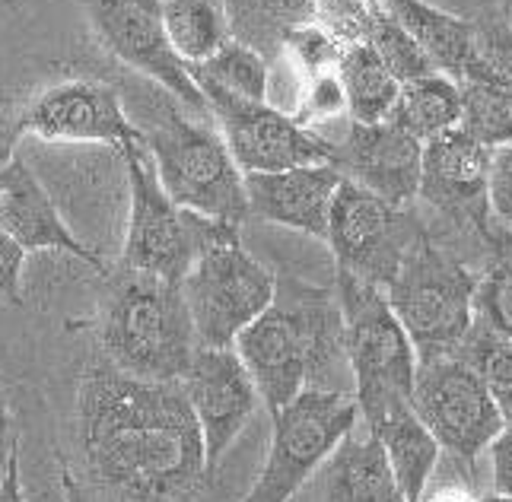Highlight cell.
Wrapping results in <instances>:
<instances>
[{
    "label": "cell",
    "mask_w": 512,
    "mask_h": 502,
    "mask_svg": "<svg viewBox=\"0 0 512 502\" xmlns=\"http://www.w3.org/2000/svg\"><path fill=\"white\" fill-rule=\"evenodd\" d=\"M77 436L90 477L125 502H194L210 480L182 385L134 379L102 356L80 375Z\"/></svg>",
    "instance_id": "obj_1"
},
{
    "label": "cell",
    "mask_w": 512,
    "mask_h": 502,
    "mask_svg": "<svg viewBox=\"0 0 512 502\" xmlns=\"http://www.w3.org/2000/svg\"><path fill=\"white\" fill-rule=\"evenodd\" d=\"M233 350L268 414H277L306 388L353 391L341 306L322 286L277 277L274 302L236 337Z\"/></svg>",
    "instance_id": "obj_2"
},
{
    "label": "cell",
    "mask_w": 512,
    "mask_h": 502,
    "mask_svg": "<svg viewBox=\"0 0 512 502\" xmlns=\"http://www.w3.org/2000/svg\"><path fill=\"white\" fill-rule=\"evenodd\" d=\"M102 277L96 315L99 356L134 379L179 382L198 350L182 286L121 264Z\"/></svg>",
    "instance_id": "obj_3"
},
{
    "label": "cell",
    "mask_w": 512,
    "mask_h": 502,
    "mask_svg": "<svg viewBox=\"0 0 512 502\" xmlns=\"http://www.w3.org/2000/svg\"><path fill=\"white\" fill-rule=\"evenodd\" d=\"M137 131L156 178L175 204L242 229L249 220L245 175L233 163L217 128H210L204 118L179 112V102L166 96L160 99L156 118L137 124Z\"/></svg>",
    "instance_id": "obj_4"
},
{
    "label": "cell",
    "mask_w": 512,
    "mask_h": 502,
    "mask_svg": "<svg viewBox=\"0 0 512 502\" xmlns=\"http://www.w3.org/2000/svg\"><path fill=\"white\" fill-rule=\"evenodd\" d=\"M334 296L344 321V353L360 420L373 429L385 417L411 407L417 353L401 321L388 306L385 290L338 271Z\"/></svg>",
    "instance_id": "obj_5"
},
{
    "label": "cell",
    "mask_w": 512,
    "mask_h": 502,
    "mask_svg": "<svg viewBox=\"0 0 512 502\" xmlns=\"http://www.w3.org/2000/svg\"><path fill=\"white\" fill-rule=\"evenodd\" d=\"M128 169V236L121 248V267L137 274H153L172 283H182L191 271L194 258L214 242L239 236V226L220 220H207L201 213L182 210L163 191L160 178L144 150V143H128L125 150Z\"/></svg>",
    "instance_id": "obj_6"
},
{
    "label": "cell",
    "mask_w": 512,
    "mask_h": 502,
    "mask_svg": "<svg viewBox=\"0 0 512 502\" xmlns=\"http://www.w3.org/2000/svg\"><path fill=\"white\" fill-rule=\"evenodd\" d=\"M474 277L462 261L423 236L401 271L388 283L385 299L401 321L417 363L449 356L465 344L474 328Z\"/></svg>",
    "instance_id": "obj_7"
},
{
    "label": "cell",
    "mask_w": 512,
    "mask_h": 502,
    "mask_svg": "<svg viewBox=\"0 0 512 502\" xmlns=\"http://www.w3.org/2000/svg\"><path fill=\"white\" fill-rule=\"evenodd\" d=\"M360 423V407L347 391L306 388L271 414V448L252 493L242 502H290Z\"/></svg>",
    "instance_id": "obj_8"
},
{
    "label": "cell",
    "mask_w": 512,
    "mask_h": 502,
    "mask_svg": "<svg viewBox=\"0 0 512 502\" xmlns=\"http://www.w3.org/2000/svg\"><path fill=\"white\" fill-rule=\"evenodd\" d=\"M179 286L198 347L229 350L274 302L277 274L245 251L242 236H229L204 248Z\"/></svg>",
    "instance_id": "obj_9"
},
{
    "label": "cell",
    "mask_w": 512,
    "mask_h": 502,
    "mask_svg": "<svg viewBox=\"0 0 512 502\" xmlns=\"http://www.w3.org/2000/svg\"><path fill=\"white\" fill-rule=\"evenodd\" d=\"M427 236L411 207H392L382 197L341 178L334 191L325 242L338 271L388 290L411 248Z\"/></svg>",
    "instance_id": "obj_10"
},
{
    "label": "cell",
    "mask_w": 512,
    "mask_h": 502,
    "mask_svg": "<svg viewBox=\"0 0 512 502\" xmlns=\"http://www.w3.org/2000/svg\"><path fill=\"white\" fill-rule=\"evenodd\" d=\"M411 407L439 448L468 464L487 452L506 426L478 369L462 353L417 363Z\"/></svg>",
    "instance_id": "obj_11"
},
{
    "label": "cell",
    "mask_w": 512,
    "mask_h": 502,
    "mask_svg": "<svg viewBox=\"0 0 512 502\" xmlns=\"http://www.w3.org/2000/svg\"><path fill=\"white\" fill-rule=\"evenodd\" d=\"M80 4L99 45L115 61L153 80L191 115L210 118L207 102L188 74V64L166 35L160 0H80Z\"/></svg>",
    "instance_id": "obj_12"
},
{
    "label": "cell",
    "mask_w": 512,
    "mask_h": 502,
    "mask_svg": "<svg viewBox=\"0 0 512 502\" xmlns=\"http://www.w3.org/2000/svg\"><path fill=\"white\" fill-rule=\"evenodd\" d=\"M204 102L242 175L334 166V140L303 128L268 102H242L223 93H204Z\"/></svg>",
    "instance_id": "obj_13"
},
{
    "label": "cell",
    "mask_w": 512,
    "mask_h": 502,
    "mask_svg": "<svg viewBox=\"0 0 512 502\" xmlns=\"http://www.w3.org/2000/svg\"><path fill=\"white\" fill-rule=\"evenodd\" d=\"M16 131L55 143H105L118 153L140 143L125 99L105 80H64L42 89L16 118Z\"/></svg>",
    "instance_id": "obj_14"
},
{
    "label": "cell",
    "mask_w": 512,
    "mask_h": 502,
    "mask_svg": "<svg viewBox=\"0 0 512 502\" xmlns=\"http://www.w3.org/2000/svg\"><path fill=\"white\" fill-rule=\"evenodd\" d=\"M179 385L201 429L207 477H214L229 445L239 439L261 404L255 382L233 347H198Z\"/></svg>",
    "instance_id": "obj_15"
},
{
    "label": "cell",
    "mask_w": 512,
    "mask_h": 502,
    "mask_svg": "<svg viewBox=\"0 0 512 502\" xmlns=\"http://www.w3.org/2000/svg\"><path fill=\"white\" fill-rule=\"evenodd\" d=\"M420 156L423 143L395 128L392 121H350L344 137L334 140V169L392 207H411L417 201Z\"/></svg>",
    "instance_id": "obj_16"
},
{
    "label": "cell",
    "mask_w": 512,
    "mask_h": 502,
    "mask_svg": "<svg viewBox=\"0 0 512 502\" xmlns=\"http://www.w3.org/2000/svg\"><path fill=\"white\" fill-rule=\"evenodd\" d=\"M490 153L465 131H449L423 143L417 197L443 217L484 223Z\"/></svg>",
    "instance_id": "obj_17"
},
{
    "label": "cell",
    "mask_w": 512,
    "mask_h": 502,
    "mask_svg": "<svg viewBox=\"0 0 512 502\" xmlns=\"http://www.w3.org/2000/svg\"><path fill=\"white\" fill-rule=\"evenodd\" d=\"M0 232L20 245L26 255L29 251H64V255L90 264L96 274L109 271V264L70 232L51 194L20 156H13L7 169L0 172Z\"/></svg>",
    "instance_id": "obj_18"
},
{
    "label": "cell",
    "mask_w": 512,
    "mask_h": 502,
    "mask_svg": "<svg viewBox=\"0 0 512 502\" xmlns=\"http://www.w3.org/2000/svg\"><path fill=\"white\" fill-rule=\"evenodd\" d=\"M341 178L344 175L334 166H303L287 172L245 175L249 217L325 242L328 213Z\"/></svg>",
    "instance_id": "obj_19"
},
{
    "label": "cell",
    "mask_w": 512,
    "mask_h": 502,
    "mask_svg": "<svg viewBox=\"0 0 512 502\" xmlns=\"http://www.w3.org/2000/svg\"><path fill=\"white\" fill-rule=\"evenodd\" d=\"M382 7L423 48L436 74L455 83L465 80L474 64V23L439 10L427 0H382Z\"/></svg>",
    "instance_id": "obj_20"
},
{
    "label": "cell",
    "mask_w": 512,
    "mask_h": 502,
    "mask_svg": "<svg viewBox=\"0 0 512 502\" xmlns=\"http://www.w3.org/2000/svg\"><path fill=\"white\" fill-rule=\"evenodd\" d=\"M325 502H404L382 442L347 433L328 458Z\"/></svg>",
    "instance_id": "obj_21"
},
{
    "label": "cell",
    "mask_w": 512,
    "mask_h": 502,
    "mask_svg": "<svg viewBox=\"0 0 512 502\" xmlns=\"http://www.w3.org/2000/svg\"><path fill=\"white\" fill-rule=\"evenodd\" d=\"M385 448L388 464H392L398 490L404 502H420V496L427 493L430 480L436 474V464L443 448L430 436V429L423 426L414 414V407L398 410V414L385 417L369 429Z\"/></svg>",
    "instance_id": "obj_22"
},
{
    "label": "cell",
    "mask_w": 512,
    "mask_h": 502,
    "mask_svg": "<svg viewBox=\"0 0 512 502\" xmlns=\"http://www.w3.org/2000/svg\"><path fill=\"white\" fill-rule=\"evenodd\" d=\"M229 39L249 45L274 64L284 55V39L296 29L319 20L315 0H226Z\"/></svg>",
    "instance_id": "obj_23"
},
{
    "label": "cell",
    "mask_w": 512,
    "mask_h": 502,
    "mask_svg": "<svg viewBox=\"0 0 512 502\" xmlns=\"http://www.w3.org/2000/svg\"><path fill=\"white\" fill-rule=\"evenodd\" d=\"M334 74H338V80L344 86L350 121L379 124V121L392 118L401 83L388 74V67L379 61V55L366 42L344 45Z\"/></svg>",
    "instance_id": "obj_24"
},
{
    "label": "cell",
    "mask_w": 512,
    "mask_h": 502,
    "mask_svg": "<svg viewBox=\"0 0 512 502\" xmlns=\"http://www.w3.org/2000/svg\"><path fill=\"white\" fill-rule=\"evenodd\" d=\"M458 118H462V93H458V83L443 77V74H430L401 86L398 102L392 109L395 128L404 134H411L417 143H427L439 134H449L458 128Z\"/></svg>",
    "instance_id": "obj_25"
},
{
    "label": "cell",
    "mask_w": 512,
    "mask_h": 502,
    "mask_svg": "<svg viewBox=\"0 0 512 502\" xmlns=\"http://www.w3.org/2000/svg\"><path fill=\"white\" fill-rule=\"evenodd\" d=\"M188 74L198 86V93H223L242 102H268L271 64L258 51L229 39L214 55L201 64H188Z\"/></svg>",
    "instance_id": "obj_26"
},
{
    "label": "cell",
    "mask_w": 512,
    "mask_h": 502,
    "mask_svg": "<svg viewBox=\"0 0 512 502\" xmlns=\"http://www.w3.org/2000/svg\"><path fill=\"white\" fill-rule=\"evenodd\" d=\"M163 26L185 64H201L229 42L226 0H160Z\"/></svg>",
    "instance_id": "obj_27"
},
{
    "label": "cell",
    "mask_w": 512,
    "mask_h": 502,
    "mask_svg": "<svg viewBox=\"0 0 512 502\" xmlns=\"http://www.w3.org/2000/svg\"><path fill=\"white\" fill-rule=\"evenodd\" d=\"M462 93V118L458 131H465L481 147L497 150L512 143V86L487 74H468L458 83Z\"/></svg>",
    "instance_id": "obj_28"
},
{
    "label": "cell",
    "mask_w": 512,
    "mask_h": 502,
    "mask_svg": "<svg viewBox=\"0 0 512 502\" xmlns=\"http://www.w3.org/2000/svg\"><path fill=\"white\" fill-rule=\"evenodd\" d=\"M455 353H462L465 360L478 369L484 388L490 391L493 404H497L500 417L506 426H512V340L490 334L481 325L471 328L465 344Z\"/></svg>",
    "instance_id": "obj_29"
},
{
    "label": "cell",
    "mask_w": 512,
    "mask_h": 502,
    "mask_svg": "<svg viewBox=\"0 0 512 502\" xmlns=\"http://www.w3.org/2000/svg\"><path fill=\"white\" fill-rule=\"evenodd\" d=\"M366 45L376 51L379 61L388 67V74H392L401 86L411 83V80L436 74V67L430 64L427 55H423V48L392 20V13H388V10L379 16L376 26L369 29Z\"/></svg>",
    "instance_id": "obj_30"
},
{
    "label": "cell",
    "mask_w": 512,
    "mask_h": 502,
    "mask_svg": "<svg viewBox=\"0 0 512 502\" xmlns=\"http://www.w3.org/2000/svg\"><path fill=\"white\" fill-rule=\"evenodd\" d=\"M341 51H344V45L315 20L306 26H296L287 35L284 55L280 58H290L299 70H303V77H315V74H328V70L338 67Z\"/></svg>",
    "instance_id": "obj_31"
},
{
    "label": "cell",
    "mask_w": 512,
    "mask_h": 502,
    "mask_svg": "<svg viewBox=\"0 0 512 502\" xmlns=\"http://www.w3.org/2000/svg\"><path fill=\"white\" fill-rule=\"evenodd\" d=\"M474 318L490 334L512 340V264L493 267L474 286Z\"/></svg>",
    "instance_id": "obj_32"
},
{
    "label": "cell",
    "mask_w": 512,
    "mask_h": 502,
    "mask_svg": "<svg viewBox=\"0 0 512 502\" xmlns=\"http://www.w3.org/2000/svg\"><path fill=\"white\" fill-rule=\"evenodd\" d=\"M468 74H487L512 86V26L503 16L474 23V64Z\"/></svg>",
    "instance_id": "obj_33"
},
{
    "label": "cell",
    "mask_w": 512,
    "mask_h": 502,
    "mask_svg": "<svg viewBox=\"0 0 512 502\" xmlns=\"http://www.w3.org/2000/svg\"><path fill=\"white\" fill-rule=\"evenodd\" d=\"M347 112V99H344V86L338 80L334 70L328 74H315V77H306V86H303V96H299V109H296V121L303 124V128H312V124L319 121H331Z\"/></svg>",
    "instance_id": "obj_34"
},
{
    "label": "cell",
    "mask_w": 512,
    "mask_h": 502,
    "mask_svg": "<svg viewBox=\"0 0 512 502\" xmlns=\"http://www.w3.org/2000/svg\"><path fill=\"white\" fill-rule=\"evenodd\" d=\"M487 207L506 229H512V143L490 153Z\"/></svg>",
    "instance_id": "obj_35"
},
{
    "label": "cell",
    "mask_w": 512,
    "mask_h": 502,
    "mask_svg": "<svg viewBox=\"0 0 512 502\" xmlns=\"http://www.w3.org/2000/svg\"><path fill=\"white\" fill-rule=\"evenodd\" d=\"M23 271L26 251L0 232V302L4 306H23Z\"/></svg>",
    "instance_id": "obj_36"
},
{
    "label": "cell",
    "mask_w": 512,
    "mask_h": 502,
    "mask_svg": "<svg viewBox=\"0 0 512 502\" xmlns=\"http://www.w3.org/2000/svg\"><path fill=\"white\" fill-rule=\"evenodd\" d=\"M487 452H490L493 493L512 499V426H503V433L487 445Z\"/></svg>",
    "instance_id": "obj_37"
},
{
    "label": "cell",
    "mask_w": 512,
    "mask_h": 502,
    "mask_svg": "<svg viewBox=\"0 0 512 502\" xmlns=\"http://www.w3.org/2000/svg\"><path fill=\"white\" fill-rule=\"evenodd\" d=\"M20 445L13 433V420H10V404H7V394H4V385H0V477L7 471V461L13 455V448Z\"/></svg>",
    "instance_id": "obj_38"
},
{
    "label": "cell",
    "mask_w": 512,
    "mask_h": 502,
    "mask_svg": "<svg viewBox=\"0 0 512 502\" xmlns=\"http://www.w3.org/2000/svg\"><path fill=\"white\" fill-rule=\"evenodd\" d=\"M420 502H484V496H478L465 483H439V487H427Z\"/></svg>",
    "instance_id": "obj_39"
},
{
    "label": "cell",
    "mask_w": 512,
    "mask_h": 502,
    "mask_svg": "<svg viewBox=\"0 0 512 502\" xmlns=\"http://www.w3.org/2000/svg\"><path fill=\"white\" fill-rule=\"evenodd\" d=\"M0 502H26L23 483H20V445L13 448V455L7 461V471L0 477Z\"/></svg>",
    "instance_id": "obj_40"
},
{
    "label": "cell",
    "mask_w": 512,
    "mask_h": 502,
    "mask_svg": "<svg viewBox=\"0 0 512 502\" xmlns=\"http://www.w3.org/2000/svg\"><path fill=\"white\" fill-rule=\"evenodd\" d=\"M16 140H20V131H16V121L0 118V172L7 169V163L16 156Z\"/></svg>",
    "instance_id": "obj_41"
},
{
    "label": "cell",
    "mask_w": 512,
    "mask_h": 502,
    "mask_svg": "<svg viewBox=\"0 0 512 502\" xmlns=\"http://www.w3.org/2000/svg\"><path fill=\"white\" fill-rule=\"evenodd\" d=\"M61 483H64V502H86V493L77 483V477L70 474L67 461H61Z\"/></svg>",
    "instance_id": "obj_42"
},
{
    "label": "cell",
    "mask_w": 512,
    "mask_h": 502,
    "mask_svg": "<svg viewBox=\"0 0 512 502\" xmlns=\"http://www.w3.org/2000/svg\"><path fill=\"white\" fill-rule=\"evenodd\" d=\"M500 16L512 26V0H503V7H500Z\"/></svg>",
    "instance_id": "obj_43"
},
{
    "label": "cell",
    "mask_w": 512,
    "mask_h": 502,
    "mask_svg": "<svg viewBox=\"0 0 512 502\" xmlns=\"http://www.w3.org/2000/svg\"><path fill=\"white\" fill-rule=\"evenodd\" d=\"M484 502H512L509 496H497V493H493V496H487Z\"/></svg>",
    "instance_id": "obj_44"
}]
</instances>
